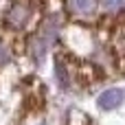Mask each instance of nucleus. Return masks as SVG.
Wrapping results in <instances>:
<instances>
[{"label":"nucleus","instance_id":"423d86ee","mask_svg":"<svg viewBox=\"0 0 125 125\" xmlns=\"http://www.w3.org/2000/svg\"><path fill=\"white\" fill-rule=\"evenodd\" d=\"M123 4V0H103V7L105 9H119Z\"/></svg>","mask_w":125,"mask_h":125},{"label":"nucleus","instance_id":"20e7f679","mask_svg":"<svg viewBox=\"0 0 125 125\" xmlns=\"http://www.w3.org/2000/svg\"><path fill=\"white\" fill-rule=\"evenodd\" d=\"M57 77H59V81H62V86L64 88H68V75H66V66L57 59Z\"/></svg>","mask_w":125,"mask_h":125},{"label":"nucleus","instance_id":"f257e3e1","mask_svg":"<svg viewBox=\"0 0 125 125\" xmlns=\"http://www.w3.org/2000/svg\"><path fill=\"white\" fill-rule=\"evenodd\" d=\"M42 0H11L4 24L13 31H31L40 20Z\"/></svg>","mask_w":125,"mask_h":125},{"label":"nucleus","instance_id":"7ed1b4c3","mask_svg":"<svg viewBox=\"0 0 125 125\" xmlns=\"http://www.w3.org/2000/svg\"><path fill=\"white\" fill-rule=\"evenodd\" d=\"M66 4H68V11L73 15H79V18L92 15L97 9V0H66Z\"/></svg>","mask_w":125,"mask_h":125},{"label":"nucleus","instance_id":"39448f33","mask_svg":"<svg viewBox=\"0 0 125 125\" xmlns=\"http://www.w3.org/2000/svg\"><path fill=\"white\" fill-rule=\"evenodd\" d=\"M7 62H9V51L4 44H0V66H4Z\"/></svg>","mask_w":125,"mask_h":125},{"label":"nucleus","instance_id":"f03ea898","mask_svg":"<svg viewBox=\"0 0 125 125\" xmlns=\"http://www.w3.org/2000/svg\"><path fill=\"white\" fill-rule=\"evenodd\" d=\"M125 99V92L121 88H110V90H105V92H101L99 94V99H97V105L101 108V110H116L121 103H123Z\"/></svg>","mask_w":125,"mask_h":125}]
</instances>
